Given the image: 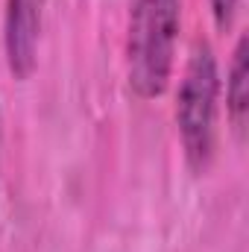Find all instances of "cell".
Wrapping results in <instances>:
<instances>
[{"instance_id": "cell-3", "label": "cell", "mask_w": 249, "mask_h": 252, "mask_svg": "<svg viewBox=\"0 0 249 252\" xmlns=\"http://www.w3.org/2000/svg\"><path fill=\"white\" fill-rule=\"evenodd\" d=\"M47 0H6L3 53L15 79H30L38 64V41Z\"/></svg>"}, {"instance_id": "cell-5", "label": "cell", "mask_w": 249, "mask_h": 252, "mask_svg": "<svg viewBox=\"0 0 249 252\" xmlns=\"http://www.w3.org/2000/svg\"><path fill=\"white\" fill-rule=\"evenodd\" d=\"M211 3V15H214V24L220 32H226L232 24H235V15H238V3L241 0H208Z\"/></svg>"}, {"instance_id": "cell-4", "label": "cell", "mask_w": 249, "mask_h": 252, "mask_svg": "<svg viewBox=\"0 0 249 252\" xmlns=\"http://www.w3.org/2000/svg\"><path fill=\"white\" fill-rule=\"evenodd\" d=\"M226 115L232 132L244 141L249 121V38L241 35L232 53L229 64V79H226Z\"/></svg>"}, {"instance_id": "cell-2", "label": "cell", "mask_w": 249, "mask_h": 252, "mask_svg": "<svg viewBox=\"0 0 249 252\" xmlns=\"http://www.w3.org/2000/svg\"><path fill=\"white\" fill-rule=\"evenodd\" d=\"M217 103H220V70H217L214 50L208 41H196L190 47L176 94V126H179L185 161L196 176H202L214 158Z\"/></svg>"}, {"instance_id": "cell-1", "label": "cell", "mask_w": 249, "mask_h": 252, "mask_svg": "<svg viewBox=\"0 0 249 252\" xmlns=\"http://www.w3.org/2000/svg\"><path fill=\"white\" fill-rule=\"evenodd\" d=\"M182 0H135L126 35V76L141 100H156L173 76Z\"/></svg>"}]
</instances>
